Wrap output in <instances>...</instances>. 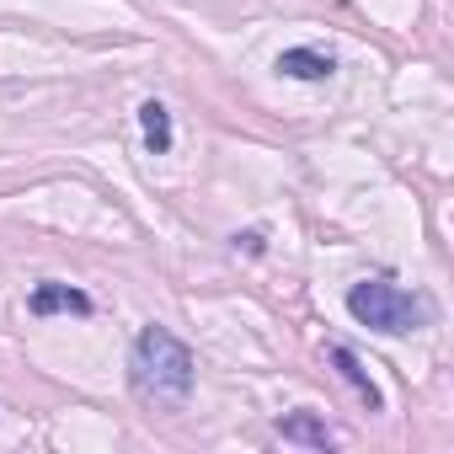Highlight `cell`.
<instances>
[{
	"label": "cell",
	"mask_w": 454,
	"mask_h": 454,
	"mask_svg": "<svg viewBox=\"0 0 454 454\" xmlns=\"http://www.w3.org/2000/svg\"><path fill=\"white\" fill-rule=\"evenodd\" d=\"M278 70L294 75V81H321V75H332L337 65H332V54H321V49H284V54H278Z\"/></svg>",
	"instance_id": "obj_4"
},
{
	"label": "cell",
	"mask_w": 454,
	"mask_h": 454,
	"mask_svg": "<svg viewBox=\"0 0 454 454\" xmlns=\"http://www.w3.org/2000/svg\"><path fill=\"white\" fill-rule=\"evenodd\" d=\"M91 316V300L70 284H38L33 289V316Z\"/></svg>",
	"instance_id": "obj_3"
},
{
	"label": "cell",
	"mask_w": 454,
	"mask_h": 454,
	"mask_svg": "<svg viewBox=\"0 0 454 454\" xmlns=\"http://www.w3.org/2000/svg\"><path fill=\"white\" fill-rule=\"evenodd\" d=\"M139 123H145V145H150L155 155H166V150H171V113H166L160 102H145V107H139Z\"/></svg>",
	"instance_id": "obj_6"
},
{
	"label": "cell",
	"mask_w": 454,
	"mask_h": 454,
	"mask_svg": "<svg viewBox=\"0 0 454 454\" xmlns=\"http://www.w3.org/2000/svg\"><path fill=\"white\" fill-rule=\"evenodd\" d=\"M348 310L358 326L369 332H385V337H401V332H417L427 321V305L406 289H395L390 278H364L348 289Z\"/></svg>",
	"instance_id": "obj_2"
},
{
	"label": "cell",
	"mask_w": 454,
	"mask_h": 454,
	"mask_svg": "<svg viewBox=\"0 0 454 454\" xmlns=\"http://www.w3.org/2000/svg\"><path fill=\"white\" fill-rule=\"evenodd\" d=\"M278 433H284L289 443H316V449H332V443H337V433H332L326 422H316L310 411H294V417H284V422H278Z\"/></svg>",
	"instance_id": "obj_5"
},
{
	"label": "cell",
	"mask_w": 454,
	"mask_h": 454,
	"mask_svg": "<svg viewBox=\"0 0 454 454\" xmlns=\"http://www.w3.org/2000/svg\"><path fill=\"white\" fill-rule=\"evenodd\" d=\"M192 348L182 337H171L166 326H145L134 337V353H129V385L139 401L150 406H182L187 390H192Z\"/></svg>",
	"instance_id": "obj_1"
},
{
	"label": "cell",
	"mask_w": 454,
	"mask_h": 454,
	"mask_svg": "<svg viewBox=\"0 0 454 454\" xmlns=\"http://www.w3.org/2000/svg\"><path fill=\"white\" fill-rule=\"evenodd\" d=\"M332 364H337V369H342V374H348V380H353V390H358V395H364V401H369V411H380V406H385V395H380V390H374V380H369V374H364V369H358V358H353V353H348V348H332Z\"/></svg>",
	"instance_id": "obj_7"
}]
</instances>
